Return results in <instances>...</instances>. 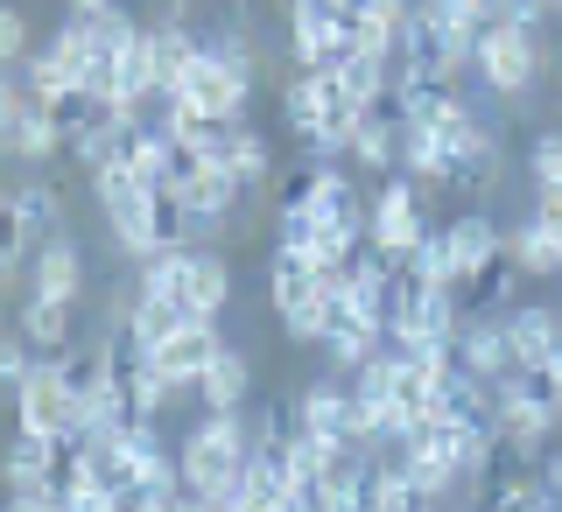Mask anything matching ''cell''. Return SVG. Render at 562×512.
Masks as SVG:
<instances>
[{"mask_svg":"<svg viewBox=\"0 0 562 512\" xmlns=\"http://www.w3.org/2000/svg\"><path fill=\"white\" fill-rule=\"evenodd\" d=\"M246 464H254V421L239 414H204L198 429L183 435V450H176V470H183V491H198V499H233Z\"/></svg>","mask_w":562,"mask_h":512,"instance_id":"1","label":"cell"},{"mask_svg":"<svg viewBox=\"0 0 562 512\" xmlns=\"http://www.w3.org/2000/svg\"><path fill=\"white\" fill-rule=\"evenodd\" d=\"M479 84L492 99H527L541 84V70H549V49H541V29H520V22H485L479 35Z\"/></svg>","mask_w":562,"mask_h":512,"instance_id":"2","label":"cell"},{"mask_svg":"<svg viewBox=\"0 0 562 512\" xmlns=\"http://www.w3.org/2000/svg\"><path fill=\"white\" fill-rule=\"evenodd\" d=\"M562 421H555V394L535 373H506L499 379V450L514 464H541L555 450Z\"/></svg>","mask_w":562,"mask_h":512,"instance_id":"3","label":"cell"},{"mask_svg":"<svg viewBox=\"0 0 562 512\" xmlns=\"http://www.w3.org/2000/svg\"><path fill=\"white\" fill-rule=\"evenodd\" d=\"M422 239H429V211H422V190L394 169V175L380 183V197L366 204V253H380L386 268H408Z\"/></svg>","mask_w":562,"mask_h":512,"instance_id":"4","label":"cell"},{"mask_svg":"<svg viewBox=\"0 0 562 512\" xmlns=\"http://www.w3.org/2000/svg\"><path fill=\"white\" fill-rule=\"evenodd\" d=\"M289 49L303 70H330L359 49V0H289Z\"/></svg>","mask_w":562,"mask_h":512,"instance_id":"5","label":"cell"},{"mask_svg":"<svg viewBox=\"0 0 562 512\" xmlns=\"http://www.w3.org/2000/svg\"><path fill=\"white\" fill-rule=\"evenodd\" d=\"M14 429L49 435V443H78V435H85L78 386L64 379V365H57V359H35V373L14 386Z\"/></svg>","mask_w":562,"mask_h":512,"instance_id":"6","label":"cell"},{"mask_svg":"<svg viewBox=\"0 0 562 512\" xmlns=\"http://www.w3.org/2000/svg\"><path fill=\"white\" fill-rule=\"evenodd\" d=\"M176 99L204 120H246V99H254V70H239L218 43H204V57L190 64V78L176 84Z\"/></svg>","mask_w":562,"mask_h":512,"instance_id":"7","label":"cell"},{"mask_svg":"<svg viewBox=\"0 0 562 512\" xmlns=\"http://www.w3.org/2000/svg\"><path fill=\"white\" fill-rule=\"evenodd\" d=\"M57 470H64V443H49V435L14 429V443L0 450L8 499H57Z\"/></svg>","mask_w":562,"mask_h":512,"instance_id":"8","label":"cell"},{"mask_svg":"<svg viewBox=\"0 0 562 512\" xmlns=\"http://www.w3.org/2000/svg\"><path fill=\"white\" fill-rule=\"evenodd\" d=\"M29 295H43V303H85V246L70 232H49L43 246L29 253Z\"/></svg>","mask_w":562,"mask_h":512,"instance_id":"9","label":"cell"},{"mask_svg":"<svg viewBox=\"0 0 562 512\" xmlns=\"http://www.w3.org/2000/svg\"><path fill=\"white\" fill-rule=\"evenodd\" d=\"M506 351H514V373H541L562 351V309H549V303L506 309Z\"/></svg>","mask_w":562,"mask_h":512,"instance_id":"10","label":"cell"},{"mask_svg":"<svg viewBox=\"0 0 562 512\" xmlns=\"http://www.w3.org/2000/svg\"><path fill=\"white\" fill-rule=\"evenodd\" d=\"M218 351H225V338H218V323H204V316H190V323H183V330H169V338L155 344L148 359L162 365V373H169L176 386H198V379H204V365L218 359Z\"/></svg>","mask_w":562,"mask_h":512,"instance_id":"11","label":"cell"},{"mask_svg":"<svg viewBox=\"0 0 562 512\" xmlns=\"http://www.w3.org/2000/svg\"><path fill=\"white\" fill-rule=\"evenodd\" d=\"M295 429H310L316 443H338L345 450V429H351V386L338 373H324V379H310L303 394H295Z\"/></svg>","mask_w":562,"mask_h":512,"instance_id":"12","label":"cell"},{"mask_svg":"<svg viewBox=\"0 0 562 512\" xmlns=\"http://www.w3.org/2000/svg\"><path fill=\"white\" fill-rule=\"evenodd\" d=\"M394 281H401V268H386L380 253H359V260L345 268V316H351V323L386 330V309H394Z\"/></svg>","mask_w":562,"mask_h":512,"instance_id":"13","label":"cell"},{"mask_svg":"<svg viewBox=\"0 0 562 512\" xmlns=\"http://www.w3.org/2000/svg\"><path fill=\"white\" fill-rule=\"evenodd\" d=\"M457 365L479 379H506L514 373V351H506V316H485L471 309L464 323H457Z\"/></svg>","mask_w":562,"mask_h":512,"instance_id":"14","label":"cell"},{"mask_svg":"<svg viewBox=\"0 0 562 512\" xmlns=\"http://www.w3.org/2000/svg\"><path fill=\"white\" fill-rule=\"evenodd\" d=\"M190 394L204 400V414H239V408H246V394H254V359L225 344L218 359L204 365V379L190 386Z\"/></svg>","mask_w":562,"mask_h":512,"instance_id":"15","label":"cell"},{"mask_svg":"<svg viewBox=\"0 0 562 512\" xmlns=\"http://www.w3.org/2000/svg\"><path fill=\"white\" fill-rule=\"evenodd\" d=\"M506 260H514V274H527V281H562V239L535 211H527L520 225H506Z\"/></svg>","mask_w":562,"mask_h":512,"instance_id":"16","label":"cell"},{"mask_svg":"<svg viewBox=\"0 0 562 512\" xmlns=\"http://www.w3.org/2000/svg\"><path fill=\"white\" fill-rule=\"evenodd\" d=\"M14 330L35 344V359H64V351L78 344V316H70V303H43V295H29V303H22Z\"/></svg>","mask_w":562,"mask_h":512,"instance_id":"17","label":"cell"},{"mask_svg":"<svg viewBox=\"0 0 562 512\" xmlns=\"http://www.w3.org/2000/svg\"><path fill=\"white\" fill-rule=\"evenodd\" d=\"M499 183H506V140L485 127L464 155H457V183H450V190H457V197H471V204H485Z\"/></svg>","mask_w":562,"mask_h":512,"instance_id":"18","label":"cell"},{"mask_svg":"<svg viewBox=\"0 0 562 512\" xmlns=\"http://www.w3.org/2000/svg\"><path fill=\"white\" fill-rule=\"evenodd\" d=\"M225 309H233V268H225V253L198 246V253H190V316L218 323Z\"/></svg>","mask_w":562,"mask_h":512,"instance_id":"19","label":"cell"},{"mask_svg":"<svg viewBox=\"0 0 562 512\" xmlns=\"http://www.w3.org/2000/svg\"><path fill=\"white\" fill-rule=\"evenodd\" d=\"M225 169L239 175V190H246V197H260V190L274 183V148H268V134L239 120V127H233V148H225Z\"/></svg>","mask_w":562,"mask_h":512,"instance_id":"20","label":"cell"},{"mask_svg":"<svg viewBox=\"0 0 562 512\" xmlns=\"http://www.w3.org/2000/svg\"><path fill=\"white\" fill-rule=\"evenodd\" d=\"M120 373H127V394H134V414H140V421H162V414L176 408V400L190 394V386H176V379H169L155 359H127Z\"/></svg>","mask_w":562,"mask_h":512,"instance_id":"21","label":"cell"},{"mask_svg":"<svg viewBox=\"0 0 562 512\" xmlns=\"http://www.w3.org/2000/svg\"><path fill=\"white\" fill-rule=\"evenodd\" d=\"M380 351H386V330L351 323V316H338V330L324 338V359H330V373H338V379H351L366 359H380Z\"/></svg>","mask_w":562,"mask_h":512,"instance_id":"22","label":"cell"},{"mask_svg":"<svg viewBox=\"0 0 562 512\" xmlns=\"http://www.w3.org/2000/svg\"><path fill=\"white\" fill-rule=\"evenodd\" d=\"M57 155H64V127H57V113H43V105H35V113L22 120V134L8 140V162L43 169V162H57Z\"/></svg>","mask_w":562,"mask_h":512,"instance_id":"23","label":"cell"},{"mask_svg":"<svg viewBox=\"0 0 562 512\" xmlns=\"http://www.w3.org/2000/svg\"><path fill=\"white\" fill-rule=\"evenodd\" d=\"M316 225H324V218H316L303 197H281V211H274V246H281V253H310V246H316Z\"/></svg>","mask_w":562,"mask_h":512,"instance_id":"24","label":"cell"},{"mask_svg":"<svg viewBox=\"0 0 562 512\" xmlns=\"http://www.w3.org/2000/svg\"><path fill=\"white\" fill-rule=\"evenodd\" d=\"M14 204H22V218H29L35 246H43L49 232H57V218H64V197H57V190L43 183V175H35V183H22V190H14Z\"/></svg>","mask_w":562,"mask_h":512,"instance_id":"25","label":"cell"},{"mask_svg":"<svg viewBox=\"0 0 562 512\" xmlns=\"http://www.w3.org/2000/svg\"><path fill=\"white\" fill-rule=\"evenodd\" d=\"M415 14H429L436 29H485L499 0H415Z\"/></svg>","mask_w":562,"mask_h":512,"instance_id":"26","label":"cell"},{"mask_svg":"<svg viewBox=\"0 0 562 512\" xmlns=\"http://www.w3.org/2000/svg\"><path fill=\"white\" fill-rule=\"evenodd\" d=\"M29 373H35V344L22 330H0V394H14Z\"/></svg>","mask_w":562,"mask_h":512,"instance_id":"27","label":"cell"},{"mask_svg":"<svg viewBox=\"0 0 562 512\" xmlns=\"http://www.w3.org/2000/svg\"><path fill=\"white\" fill-rule=\"evenodd\" d=\"M527 183H562V134L549 127V134H535V148H527Z\"/></svg>","mask_w":562,"mask_h":512,"instance_id":"28","label":"cell"},{"mask_svg":"<svg viewBox=\"0 0 562 512\" xmlns=\"http://www.w3.org/2000/svg\"><path fill=\"white\" fill-rule=\"evenodd\" d=\"M22 64H29V22H22V8L0 0V70H22Z\"/></svg>","mask_w":562,"mask_h":512,"instance_id":"29","label":"cell"},{"mask_svg":"<svg viewBox=\"0 0 562 512\" xmlns=\"http://www.w3.org/2000/svg\"><path fill=\"white\" fill-rule=\"evenodd\" d=\"M535 478H541V491H549V499L562 505V450H549V456H541V464H535Z\"/></svg>","mask_w":562,"mask_h":512,"instance_id":"30","label":"cell"},{"mask_svg":"<svg viewBox=\"0 0 562 512\" xmlns=\"http://www.w3.org/2000/svg\"><path fill=\"white\" fill-rule=\"evenodd\" d=\"M99 8H113V0H70V14H78V22H85V14H99Z\"/></svg>","mask_w":562,"mask_h":512,"instance_id":"31","label":"cell"},{"mask_svg":"<svg viewBox=\"0 0 562 512\" xmlns=\"http://www.w3.org/2000/svg\"><path fill=\"white\" fill-rule=\"evenodd\" d=\"M415 512H443V505H415Z\"/></svg>","mask_w":562,"mask_h":512,"instance_id":"32","label":"cell"},{"mask_svg":"<svg viewBox=\"0 0 562 512\" xmlns=\"http://www.w3.org/2000/svg\"><path fill=\"white\" fill-rule=\"evenodd\" d=\"M555 421H562V394H555Z\"/></svg>","mask_w":562,"mask_h":512,"instance_id":"33","label":"cell"},{"mask_svg":"<svg viewBox=\"0 0 562 512\" xmlns=\"http://www.w3.org/2000/svg\"><path fill=\"white\" fill-rule=\"evenodd\" d=\"M549 8H555V14H562V0H549Z\"/></svg>","mask_w":562,"mask_h":512,"instance_id":"34","label":"cell"}]
</instances>
